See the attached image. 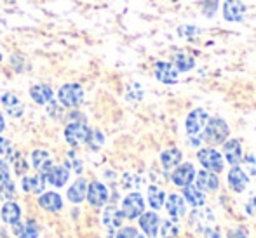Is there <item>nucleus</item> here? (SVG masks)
<instances>
[{
  "label": "nucleus",
  "mask_w": 256,
  "mask_h": 238,
  "mask_svg": "<svg viewBox=\"0 0 256 238\" xmlns=\"http://www.w3.org/2000/svg\"><path fill=\"white\" fill-rule=\"evenodd\" d=\"M248 183H250V178H248L246 172H244L239 165H234L228 172L230 188H232L234 191H237V193H240V191H244V188L248 186Z\"/></svg>",
  "instance_id": "11"
},
{
  "label": "nucleus",
  "mask_w": 256,
  "mask_h": 238,
  "mask_svg": "<svg viewBox=\"0 0 256 238\" xmlns=\"http://www.w3.org/2000/svg\"><path fill=\"white\" fill-rule=\"evenodd\" d=\"M145 211V202L140 193H129L128 197L122 202V212H124V218L128 219H136L143 214Z\"/></svg>",
  "instance_id": "6"
},
{
  "label": "nucleus",
  "mask_w": 256,
  "mask_h": 238,
  "mask_svg": "<svg viewBox=\"0 0 256 238\" xmlns=\"http://www.w3.org/2000/svg\"><path fill=\"white\" fill-rule=\"evenodd\" d=\"M115 238H143V237L140 235L134 228H124V230H120V232L117 233V237H115Z\"/></svg>",
  "instance_id": "33"
},
{
  "label": "nucleus",
  "mask_w": 256,
  "mask_h": 238,
  "mask_svg": "<svg viewBox=\"0 0 256 238\" xmlns=\"http://www.w3.org/2000/svg\"><path fill=\"white\" fill-rule=\"evenodd\" d=\"M91 134V129L86 125V122H72L64 129V139L70 146H78L86 143Z\"/></svg>",
  "instance_id": "5"
},
{
  "label": "nucleus",
  "mask_w": 256,
  "mask_h": 238,
  "mask_svg": "<svg viewBox=\"0 0 256 238\" xmlns=\"http://www.w3.org/2000/svg\"><path fill=\"white\" fill-rule=\"evenodd\" d=\"M230 134V129L226 125V122L220 117H212V118H208L206 122V127L200 134V139L209 144H222L226 141Z\"/></svg>",
  "instance_id": "1"
},
{
  "label": "nucleus",
  "mask_w": 256,
  "mask_h": 238,
  "mask_svg": "<svg viewBox=\"0 0 256 238\" xmlns=\"http://www.w3.org/2000/svg\"><path fill=\"white\" fill-rule=\"evenodd\" d=\"M158 225H160V219H158V216L155 214V212H146V214H143L142 218H140V226H142V230L146 233L148 238L157 237Z\"/></svg>",
  "instance_id": "16"
},
{
  "label": "nucleus",
  "mask_w": 256,
  "mask_h": 238,
  "mask_svg": "<svg viewBox=\"0 0 256 238\" xmlns=\"http://www.w3.org/2000/svg\"><path fill=\"white\" fill-rule=\"evenodd\" d=\"M0 195H2L4 198H7V200H12V198H14L16 190H14V183L10 181V179H7L6 183H2V185H0Z\"/></svg>",
  "instance_id": "31"
},
{
  "label": "nucleus",
  "mask_w": 256,
  "mask_h": 238,
  "mask_svg": "<svg viewBox=\"0 0 256 238\" xmlns=\"http://www.w3.org/2000/svg\"><path fill=\"white\" fill-rule=\"evenodd\" d=\"M20 218H21V209L20 205L16 204V202H7V204H4L2 207V221L7 223V225H16V223H20Z\"/></svg>",
  "instance_id": "24"
},
{
  "label": "nucleus",
  "mask_w": 256,
  "mask_h": 238,
  "mask_svg": "<svg viewBox=\"0 0 256 238\" xmlns=\"http://www.w3.org/2000/svg\"><path fill=\"white\" fill-rule=\"evenodd\" d=\"M164 200H166V195L164 191L160 188H157V186H150L148 188V204L152 205V209H162V205H164Z\"/></svg>",
  "instance_id": "28"
},
{
  "label": "nucleus",
  "mask_w": 256,
  "mask_h": 238,
  "mask_svg": "<svg viewBox=\"0 0 256 238\" xmlns=\"http://www.w3.org/2000/svg\"><path fill=\"white\" fill-rule=\"evenodd\" d=\"M4 127H6V122H4V117H2V113H0V132L4 131Z\"/></svg>",
  "instance_id": "41"
},
{
  "label": "nucleus",
  "mask_w": 256,
  "mask_h": 238,
  "mask_svg": "<svg viewBox=\"0 0 256 238\" xmlns=\"http://www.w3.org/2000/svg\"><path fill=\"white\" fill-rule=\"evenodd\" d=\"M197 158H199L200 165H202L206 171L222 172L223 167H225L222 153H220V151H216L214 148H202V150H199Z\"/></svg>",
  "instance_id": "4"
},
{
  "label": "nucleus",
  "mask_w": 256,
  "mask_h": 238,
  "mask_svg": "<svg viewBox=\"0 0 256 238\" xmlns=\"http://www.w3.org/2000/svg\"><path fill=\"white\" fill-rule=\"evenodd\" d=\"M88 200L94 207H102L108 202V188L100 181H94L91 185H88Z\"/></svg>",
  "instance_id": "10"
},
{
  "label": "nucleus",
  "mask_w": 256,
  "mask_h": 238,
  "mask_svg": "<svg viewBox=\"0 0 256 238\" xmlns=\"http://www.w3.org/2000/svg\"><path fill=\"white\" fill-rule=\"evenodd\" d=\"M196 167H194L192 164H182L178 165V167L174 169V172H172L171 179L172 183H174L176 186H188L192 185V181L196 179Z\"/></svg>",
  "instance_id": "9"
},
{
  "label": "nucleus",
  "mask_w": 256,
  "mask_h": 238,
  "mask_svg": "<svg viewBox=\"0 0 256 238\" xmlns=\"http://www.w3.org/2000/svg\"><path fill=\"white\" fill-rule=\"evenodd\" d=\"M183 197L186 198V202H188L192 207H202L206 204V197H204V191L199 190L197 186H183Z\"/></svg>",
  "instance_id": "25"
},
{
  "label": "nucleus",
  "mask_w": 256,
  "mask_h": 238,
  "mask_svg": "<svg viewBox=\"0 0 256 238\" xmlns=\"http://www.w3.org/2000/svg\"><path fill=\"white\" fill-rule=\"evenodd\" d=\"M60 103L66 108H75L84 101V89L78 84H64L58 92Z\"/></svg>",
  "instance_id": "3"
},
{
  "label": "nucleus",
  "mask_w": 256,
  "mask_h": 238,
  "mask_svg": "<svg viewBox=\"0 0 256 238\" xmlns=\"http://www.w3.org/2000/svg\"><path fill=\"white\" fill-rule=\"evenodd\" d=\"M30 96L37 104H48L52 99L54 92L48 84H37L30 89Z\"/></svg>",
  "instance_id": "21"
},
{
  "label": "nucleus",
  "mask_w": 256,
  "mask_h": 238,
  "mask_svg": "<svg viewBox=\"0 0 256 238\" xmlns=\"http://www.w3.org/2000/svg\"><path fill=\"white\" fill-rule=\"evenodd\" d=\"M220 0H204L202 2V14L206 17H212L214 12L218 10Z\"/></svg>",
  "instance_id": "32"
},
{
  "label": "nucleus",
  "mask_w": 256,
  "mask_h": 238,
  "mask_svg": "<svg viewBox=\"0 0 256 238\" xmlns=\"http://www.w3.org/2000/svg\"><path fill=\"white\" fill-rule=\"evenodd\" d=\"M228 238H246V235H244V232H240V230H236V232L228 233Z\"/></svg>",
  "instance_id": "39"
},
{
  "label": "nucleus",
  "mask_w": 256,
  "mask_h": 238,
  "mask_svg": "<svg viewBox=\"0 0 256 238\" xmlns=\"http://www.w3.org/2000/svg\"><path fill=\"white\" fill-rule=\"evenodd\" d=\"M166 209H168L169 216L176 219V218H180V216L185 214L186 205H185V200H183V197L172 193V195H169L168 202H166Z\"/></svg>",
  "instance_id": "20"
},
{
  "label": "nucleus",
  "mask_w": 256,
  "mask_h": 238,
  "mask_svg": "<svg viewBox=\"0 0 256 238\" xmlns=\"http://www.w3.org/2000/svg\"><path fill=\"white\" fill-rule=\"evenodd\" d=\"M46 183H48V179L44 174L28 176V178H23V190L28 193H42L46 188Z\"/></svg>",
  "instance_id": "23"
},
{
  "label": "nucleus",
  "mask_w": 256,
  "mask_h": 238,
  "mask_svg": "<svg viewBox=\"0 0 256 238\" xmlns=\"http://www.w3.org/2000/svg\"><path fill=\"white\" fill-rule=\"evenodd\" d=\"M223 153H225V158L230 165H239L242 162V148H240L239 139H230V141H225V146H223Z\"/></svg>",
  "instance_id": "13"
},
{
  "label": "nucleus",
  "mask_w": 256,
  "mask_h": 238,
  "mask_svg": "<svg viewBox=\"0 0 256 238\" xmlns=\"http://www.w3.org/2000/svg\"><path fill=\"white\" fill-rule=\"evenodd\" d=\"M16 157H18V160L14 158V171H16V174H23V172L28 169V164L20 157V155H16Z\"/></svg>",
  "instance_id": "34"
},
{
  "label": "nucleus",
  "mask_w": 256,
  "mask_h": 238,
  "mask_svg": "<svg viewBox=\"0 0 256 238\" xmlns=\"http://www.w3.org/2000/svg\"><path fill=\"white\" fill-rule=\"evenodd\" d=\"M10 150V146H9V141H6L4 138H0V155H4V153H7V151Z\"/></svg>",
  "instance_id": "37"
},
{
  "label": "nucleus",
  "mask_w": 256,
  "mask_h": 238,
  "mask_svg": "<svg viewBox=\"0 0 256 238\" xmlns=\"http://www.w3.org/2000/svg\"><path fill=\"white\" fill-rule=\"evenodd\" d=\"M172 66L178 71H190L196 66V59H194V56H190L188 52L182 50V52H176L174 57H172Z\"/></svg>",
  "instance_id": "26"
},
{
  "label": "nucleus",
  "mask_w": 256,
  "mask_h": 238,
  "mask_svg": "<svg viewBox=\"0 0 256 238\" xmlns=\"http://www.w3.org/2000/svg\"><path fill=\"white\" fill-rule=\"evenodd\" d=\"M38 205H40L44 211L58 212V211H61V207H63V200H61V197L58 193L48 191V193H44L40 198H38Z\"/></svg>",
  "instance_id": "19"
},
{
  "label": "nucleus",
  "mask_w": 256,
  "mask_h": 238,
  "mask_svg": "<svg viewBox=\"0 0 256 238\" xmlns=\"http://www.w3.org/2000/svg\"><path fill=\"white\" fill-rule=\"evenodd\" d=\"M122 221H124V212L118 211L115 205H110V207L104 209V212H103V225L106 226L108 230L120 228Z\"/></svg>",
  "instance_id": "17"
},
{
  "label": "nucleus",
  "mask_w": 256,
  "mask_h": 238,
  "mask_svg": "<svg viewBox=\"0 0 256 238\" xmlns=\"http://www.w3.org/2000/svg\"><path fill=\"white\" fill-rule=\"evenodd\" d=\"M32 165H34L40 174H44V176L48 174L52 167V158H51V155H49V151L35 150L34 153H32Z\"/></svg>",
  "instance_id": "14"
},
{
  "label": "nucleus",
  "mask_w": 256,
  "mask_h": 238,
  "mask_svg": "<svg viewBox=\"0 0 256 238\" xmlns=\"http://www.w3.org/2000/svg\"><path fill=\"white\" fill-rule=\"evenodd\" d=\"M206 238H220V233L214 230H206Z\"/></svg>",
  "instance_id": "40"
},
{
  "label": "nucleus",
  "mask_w": 256,
  "mask_h": 238,
  "mask_svg": "<svg viewBox=\"0 0 256 238\" xmlns=\"http://www.w3.org/2000/svg\"><path fill=\"white\" fill-rule=\"evenodd\" d=\"M91 146V150H100V148L103 146V143H104V138H103V134L100 131H91V134H89V138H88V141H86Z\"/></svg>",
  "instance_id": "30"
},
{
  "label": "nucleus",
  "mask_w": 256,
  "mask_h": 238,
  "mask_svg": "<svg viewBox=\"0 0 256 238\" xmlns=\"http://www.w3.org/2000/svg\"><path fill=\"white\" fill-rule=\"evenodd\" d=\"M246 3L242 0H225L223 3V17L228 23H239L246 14Z\"/></svg>",
  "instance_id": "7"
},
{
  "label": "nucleus",
  "mask_w": 256,
  "mask_h": 238,
  "mask_svg": "<svg viewBox=\"0 0 256 238\" xmlns=\"http://www.w3.org/2000/svg\"><path fill=\"white\" fill-rule=\"evenodd\" d=\"M155 78L162 84H176L178 82V70L172 66V63H168V61H157L154 68Z\"/></svg>",
  "instance_id": "8"
},
{
  "label": "nucleus",
  "mask_w": 256,
  "mask_h": 238,
  "mask_svg": "<svg viewBox=\"0 0 256 238\" xmlns=\"http://www.w3.org/2000/svg\"><path fill=\"white\" fill-rule=\"evenodd\" d=\"M66 165H68V167H70V169H74V171L77 172V174H80V172H82V162L78 160V158H74V160L68 162Z\"/></svg>",
  "instance_id": "36"
},
{
  "label": "nucleus",
  "mask_w": 256,
  "mask_h": 238,
  "mask_svg": "<svg viewBox=\"0 0 256 238\" xmlns=\"http://www.w3.org/2000/svg\"><path fill=\"white\" fill-rule=\"evenodd\" d=\"M182 162V151L176 150V148H171V150L162 151L160 155V164L164 169H172Z\"/></svg>",
  "instance_id": "27"
},
{
  "label": "nucleus",
  "mask_w": 256,
  "mask_h": 238,
  "mask_svg": "<svg viewBox=\"0 0 256 238\" xmlns=\"http://www.w3.org/2000/svg\"><path fill=\"white\" fill-rule=\"evenodd\" d=\"M196 179H197V188L199 190L214 191V190H218V186H220L218 176L211 171H206V169H202L200 172H197Z\"/></svg>",
  "instance_id": "15"
},
{
  "label": "nucleus",
  "mask_w": 256,
  "mask_h": 238,
  "mask_svg": "<svg viewBox=\"0 0 256 238\" xmlns=\"http://www.w3.org/2000/svg\"><path fill=\"white\" fill-rule=\"evenodd\" d=\"M246 211H248V214H251V216H254V214H256V197L250 202V204H248Z\"/></svg>",
  "instance_id": "38"
},
{
  "label": "nucleus",
  "mask_w": 256,
  "mask_h": 238,
  "mask_svg": "<svg viewBox=\"0 0 256 238\" xmlns=\"http://www.w3.org/2000/svg\"><path fill=\"white\" fill-rule=\"evenodd\" d=\"M0 101H2V106L6 108V111L10 115V117L18 118L23 115V111H24L23 103L20 101V97H16V94L6 92V94H2V97H0Z\"/></svg>",
  "instance_id": "12"
},
{
  "label": "nucleus",
  "mask_w": 256,
  "mask_h": 238,
  "mask_svg": "<svg viewBox=\"0 0 256 238\" xmlns=\"http://www.w3.org/2000/svg\"><path fill=\"white\" fill-rule=\"evenodd\" d=\"M18 238H38V228L35 221H28L24 226H21Z\"/></svg>",
  "instance_id": "29"
},
{
  "label": "nucleus",
  "mask_w": 256,
  "mask_h": 238,
  "mask_svg": "<svg viewBox=\"0 0 256 238\" xmlns=\"http://www.w3.org/2000/svg\"><path fill=\"white\" fill-rule=\"evenodd\" d=\"M7 179H10L9 178V167H7L6 162L0 160V185H2V183H6Z\"/></svg>",
  "instance_id": "35"
},
{
  "label": "nucleus",
  "mask_w": 256,
  "mask_h": 238,
  "mask_svg": "<svg viewBox=\"0 0 256 238\" xmlns=\"http://www.w3.org/2000/svg\"><path fill=\"white\" fill-rule=\"evenodd\" d=\"M86 193H88V181L82 178H78L74 185L68 188V200L74 202V204H80L86 198Z\"/></svg>",
  "instance_id": "22"
},
{
  "label": "nucleus",
  "mask_w": 256,
  "mask_h": 238,
  "mask_svg": "<svg viewBox=\"0 0 256 238\" xmlns=\"http://www.w3.org/2000/svg\"><path fill=\"white\" fill-rule=\"evenodd\" d=\"M68 178H70V172H68V169L63 167V165H52L51 171L46 174V179H48L52 186H56V188H61V186L66 185Z\"/></svg>",
  "instance_id": "18"
},
{
  "label": "nucleus",
  "mask_w": 256,
  "mask_h": 238,
  "mask_svg": "<svg viewBox=\"0 0 256 238\" xmlns=\"http://www.w3.org/2000/svg\"><path fill=\"white\" fill-rule=\"evenodd\" d=\"M208 113L202 108H196L194 111H190V115L186 117V134L192 139L194 146H199L200 144V134H202L206 122H208Z\"/></svg>",
  "instance_id": "2"
}]
</instances>
